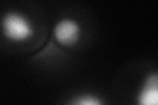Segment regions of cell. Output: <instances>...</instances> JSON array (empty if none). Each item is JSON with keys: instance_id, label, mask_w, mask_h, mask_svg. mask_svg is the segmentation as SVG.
<instances>
[{"instance_id": "obj_1", "label": "cell", "mask_w": 158, "mask_h": 105, "mask_svg": "<svg viewBox=\"0 0 158 105\" xmlns=\"http://www.w3.org/2000/svg\"><path fill=\"white\" fill-rule=\"evenodd\" d=\"M3 36L8 41L23 42L34 34V26L24 13L9 11L6 12L2 20Z\"/></svg>"}, {"instance_id": "obj_2", "label": "cell", "mask_w": 158, "mask_h": 105, "mask_svg": "<svg viewBox=\"0 0 158 105\" xmlns=\"http://www.w3.org/2000/svg\"><path fill=\"white\" fill-rule=\"evenodd\" d=\"M54 39L62 46H74L79 42L82 36V28L75 18H59L53 28Z\"/></svg>"}, {"instance_id": "obj_3", "label": "cell", "mask_w": 158, "mask_h": 105, "mask_svg": "<svg viewBox=\"0 0 158 105\" xmlns=\"http://www.w3.org/2000/svg\"><path fill=\"white\" fill-rule=\"evenodd\" d=\"M136 105H158V71L145 75L136 93Z\"/></svg>"}, {"instance_id": "obj_4", "label": "cell", "mask_w": 158, "mask_h": 105, "mask_svg": "<svg viewBox=\"0 0 158 105\" xmlns=\"http://www.w3.org/2000/svg\"><path fill=\"white\" fill-rule=\"evenodd\" d=\"M66 105H106L103 99L94 93H79L73 96Z\"/></svg>"}]
</instances>
